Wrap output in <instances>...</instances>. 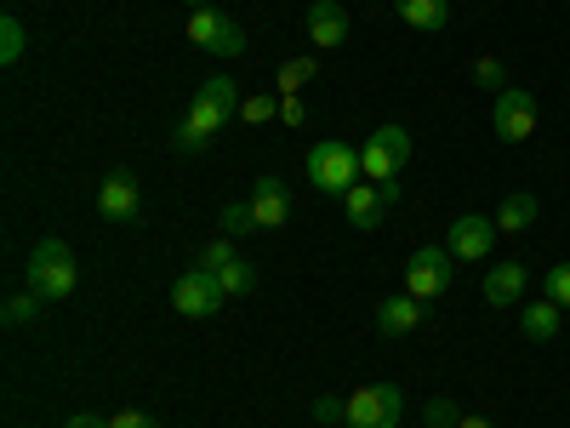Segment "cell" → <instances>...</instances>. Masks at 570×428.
Wrapping results in <instances>:
<instances>
[{
  "label": "cell",
  "mask_w": 570,
  "mask_h": 428,
  "mask_svg": "<svg viewBox=\"0 0 570 428\" xmlns=\"http://www.w3.org/2000/svg\"><path fill=\"white\" fill-rule=\"evenodd\" d=\"M234 115H240V86H234L228 75L200 80V91H195V104H188L183 126L171 132V149H177V155H200Z\"/></svg>",
  "instance_id": "obj_1"
},
{
  "label": "cell",
  "mask_w": 570,
  "mask_h": 428,
  "mask_svg": "<svg viewBox=\"0 0 570 428\" xmlns=\"http://www.w3.org/2000/svg\"><path fill=\"white\" fill-rule=\"evenodd\" d=\"M23 280H29V292H35L40 303H69L75 285H80V263H75V252L52 234V241H35Z\"/></svg>",
  "instance_id": "obj_2"
},
{
  "label": "cell",
  "mask_w": 570,
  "mask_h": 428,
  "mask_svg": "<svg viewBox=\"0 0 570 428\" xmlns=\"http://www.w3.org/2000/svg\"><path fill=\"white\" fill-rule=\"evenodd\" d=\"M360 149L343 137H320L308 149V183L320 188V195H348V188L360 183Z\"/></svg>",
  "instance_id": "obj_3"
},
{
  "label": "cell",
  "mask_w": 570,
  "mask_h": 428,
  "mask_svg": "<svg viewBox=\"0 0 570 428\" xmlns=\"http://www.w3.org/2000/svg\"><path fill=\"white\" fill-rule=\"evenodd\" d=\"M411 160V132L405 126H376L365 143H360V172L365 183H394Z\"/></svg>",
  "instance_id": "obj_4"
},
{
  "label": "cell",
  "mask_w": 570,
  "mask_h": 428,
  "mask_svg": "<svg viewBox=\"0 0 570 428\" xmlns=\"http://www.w3.org/2000/svg\"><path fill=\"white\" fill-rule=\"evenodd\" d=\"M343 422L348 428H400L405 422V389L400 383H365V389H354Z\"/></svg>",
  "instance_id": "obj_5"
},
{
  "label": "cell",
  "mask_w": 570,
  "mask_h": 428,
  "mask_svg": "<svg viewBox=\"0 0 570 428\" xmlns=\"http://www.w3.org/2000/svg\"><path fill=\"white\" fill-rule=\"evenodd\" d=\"M456 257L445 252V246H416L411 252V263H405V292L416 298V303H434V298H445L451 292V280H456V269H451Z\"/></svg>",
  "instance_id": "obj_6"
},
{
  "label": "cell",
  "mask_w": 570,
  "mask_h": 428,
  "mask_svg": "<svg viewBox=\"0 0 570 428\" xmlns=\"http://www.w3.org/2000/svg\"><path fill=\"white\" fill-rule=\"evenodd\" d=\"M223 280L206 269V263H195V269H183L177 274V285H171V309L183 314V320H206V314H217L223 309Z\"/></svg>",
  "instance_id": "obj_7"
},
{
  "label": "cell",
  "mask_w": 570,
  "mask_h": 428,
  "mask_svg": "<svg viewBox=\"0 0 570 428\" xmlns=\"http://www.w3.org/2000/svg\"><path fill=\"white\" fill-rule=\"evenodd\" d=\"M188 40H195L200 52H212V58H240L246 52V29L234 23V18H223L217 7L188 12Z\"/></svg>",
  "instance_id": "obj_8"
},
{
  "label": "cell",
  "mask_w": 570,
  "mask_h": 428,
  "mask_svg": "<svg viewBox=\"0 0 570 428\" xmlns=\"http://www.w3.org/2000/svg\"><path fill=\"white\" fill-rule=\"evenodd\" d=\"M497 217H480V212H462V217H451V228H445V252L456 257V263H485L491 257V246H497Z\"/></svg>",
  "instance_id": "obj_9"
},
{
  "label": "cell",
  "mask_w": 570,
  "mask_h": 428,
  "mask_svg": "<svg viewBox=\"0 0 570 428\" xmlns=\"http://www.w3.org/2000/svg\"><path fill=\"white\" fill-rule=\"evenodd\" d=\"M491 126H497L502 143H525V137H537V91H525V86H502V91H497V109H491Z\"/></svg>",
  "instance_id": "obj_10"
},
{
  "label": "cell",
  "mask_w": 570,
  "mask_h": 428,
  "mask_svg": "<svg viewBox=\"0 0 570 428\" xmlns=\"http://www.w3.org/2000/svg\"><path fill=\"white\" fill-rule=\"evenodd\" d=\"M525 292H531V269L519 263V257L485 269V303L491 309H519V303H525Z\"/></svg>",
  "instance_id": "obj_11"
},
{
  "label": "cell",
  "mask_w": 570,
  "mask_h": 428,
  "mask_svg": "<svg viewBox=\"0 0 570 428\" xmlns=\"http://www.w3.org/2000/svg\"><path fill=\"white\" fill-rule=\"evenodd\" d=\"M137 212H142L137 177H131V172H109L104 188H98V217H109V223H137Z\"/></svg>",
  "instance_id": "obj_12"
},
{
  "label": "cell",
  "mask_w": 570,
  "mask_h": 428,
  "mask_svg": "<svg viewBox=\"0 0 570 428\" xmlns=\"http://www.w3.org/2000/svg\"><path fill=\"white\" fill-rule=\"evenodd\" d=\"M343 212H348V223H354L360 234H371L394 206H389V195H383V183H365V177H360L348 195H343Z\"/></svg>",
  "instance_id": "obj_13"
},
{
  "label": "cell",
  "mask_w": 570,
  "mask_h": 428,
  "mask_svg": "<svg viewBox=\"0 0 570 428\" xmlns=\"http://www.w3.org/2000/svg\"><path fill=\"white\" fill-rule=\"evenodd\" d=\"M343 40H348L343 0H314V7H308V46H320V52H337Z\"/></svg>",
  "instance_id": "obj_14"
},
{
  "label": "cell",
  "mask_w": 570,
  "mask_h": 428,
  "mask_svg": "<svg viewBox=\"0 0 570 428\" xmlns=\"http://www.w3.org/2000/svg\"><path fill=\"white\" fill-rule=\"evenodd\" d=\"M252 217H257V228H279L285 217H292V188H285V177H274V172L257 177V188H252Z\"/></svg>",
  "instance_id": "obj_15"
},
{
  "label": "cell",
  "mask_w": 570,
  "mask_h": 428,
  "mask_svg": "<svg viewBox=\"0 0 570 428\" xmlns=\"http://www.w3.org/2000/svg\"><path fill=\"white\" fill-rule=\"evenodd\" d=\"M422 303L411 298V292H400V298H383L376 303V331H383V338H411V331L422 325Z\"/></svg>",
  "instance_id": "obj_16"
},
{
  "label": "cell",
  "mask_w": 570,
  "mask_h": 428,
  "mask_svg": "<svg viewBox=\"0 0 570 428\" xmlns=\"http://www.w3.org/2000/svg\"><path fill=\"white\" fill-rule=\"evenodd\" d=\"M559 325H564V309H559L553 298H542V303H525V309H519V331H525L531 343H553V338H559Z\"/></svg>",
  "instance_id": "obj_17"
},
{
  "label": "cell",
  "mask_w": 570,
  "mask_h": 428,
  "mask_svg": "<svg viewBox=\"0 0 570 428\" xmlns=\"http://www.w3.org/2000/svg\"><path fill=\"white\" fill-rule=\"evenodd\" d=\"M394 7H400V18H405L411 29H422V35H434V29L451 23V0H394Z\"/></svg>",
  "instance_id": "obj_18"
},
{
  "label": "cell",
  "mask_w": 570,
  "mask_h": 428,
  "mask_svg": "<svg viewBox=\"0 0 570 428\" xmlns=\"http://www.w3.org/2000/svg\"><path fill=\"white\" fill-rule=\"evenodd\" d=\"M537 212H542L537 195H531V188H519V195H508V201L497 206V228H502V234H525V228L537 223Z\"/></svg>",
  "instance_id": "obj_19"
},
{
  "label": "cell",
  "mask_w": 570,
  "mask_h": 428,
  "mask_svg": "<svg viewBox=\"0 0 570 428\" xmlns=\"http://www.w3.org/2000/svg\"><path fill=\"white\" fill-rule=\"evenodd\" d=\"M23 52H29V35H23V23L18 18H0V64H23Z\"/></svg>",
  "instance_id": "obj_20"
},
{
  "label": "cell",
  "mask_w": 570,
  "mask_h": 428,
  "mask_svg": "<svg viewBox=\"0 0 570 428\" xmlns=\"http://www.w3.org/2000/svg\"><path fill=\"white\" fill-rule=\"evenodd\" d=\"M308 80H314V58H285L279 75H274V86L285 91V98H292V91H303Z\"/></svg>",
  "instance_id": "obj_21"
},
{
  "label": "cell",
  "mask_w": 570,
  "mask_h": 428,
  "mask_svg": "<svg viewBox=\"0 0 570 428\" xmlns=\"http://www.w3.org/2000/svg\"><path fill=\"white\" fill-rule=\"evenodd\" d=\"M217 280H223V292H228V298H246L252 285H257V269H252L246 257H234L228 269H217Z\"/></svg>",
  "instance_id": "obj_22"
},
{
  "label": "cell",
  "mask_w": 570,
  "mask_h": 428,
  "mask_svg": "<svg viewBox=\"0 0 570 428\" xmlns=\"http://www.w3.org/2000/svg\"><path fill=\"white\" fill-rule=\"evenodd\" d=\"M422 422H428V428H456V422H462V406H456L451 395H434V400L422 406Z\"/></svg>",
  "instance_id": "obj_23"
},
{
  "label": "cell",
  "mask_w": 570,
  "mask_h": 428,
  "mask_svg": "<svg viewBox=\"0 0 570 428\" xmlns=\"http://www.w3.org/2000/svg\"><path fill=\"white\" fill-rule=\"evenodd\" d=\"M217 228H223V234H234V241H240V234H252V228H257V217H252V201H246V206H240V201H234V206H223V212H217Z\"/></svg>",
  "instance_id": "obj_24"
},
{
  "label": "cell",
  "mask_w": 570,
  "mask_h": 428,
  "mask_svg": "<svg viewBox=\"0 0 570 428\" xmlns=\"http://www.w3.org/2000/svg\"><path fill=\"white\" fill-rule=\"evenodd\" d=\"M35 314H40V298L29 292V285H23L18 298H7V309H0V320H7V325H29Z\"/></svg>",
  "instance_id": "obj_25"
},
{
  "label": "cell",
  "mask_w": 570,
  "mask_h": 428,
  "mask_svg": "<svg viewBox=\"0 0 570 428\" xmlns=\"http://www.w3.org/2000/svg\"><path fill=\"white\" fill-rule=\"evenodd\" d=\"M240 120H252V126L279 120V98H268V91H257V98H240Z\"/></svg>",
  "instance_id": "obj_26"
},
{
  "label": "cell",
  "mask_w": 570,
  "mask_h": 428,
  "mask_svg": "<svg viewBox=\"0 0 570 428\" xmlns=\"http://www.w3.org/2000/svg\"><path fill=\"white\" fill-rule=\"evenodd\" d=\"M542 292H548L559 309H570V263H553V269L542 274Z\"/></svg>",
  "instance_id": "obj_27"
},
{
  "label": "cell",
  "mask_w": 570,
  "mask_h": 428,
  "mask_svg": "<svg viewBox=\"0 0 570 428\" xmlns=\"http://www.w3.org/2000/svg\"><path fill=\"white\" fill-rule=\"evenodd\" d=\"M234 257H240V252H234V234H217V241H212V246L200 252V263H206L212 274H217V269H228Z\"/></svg>",
  "instance_id": "obj_28"
},
{
  "label": "cell",
  "mask_w": 570,
  "mask_h": 428,
  "mask_svg": "<svg viewBox=\"0 0 570 428\" xmlns=\"http://www.w3.org/2000/svg\"><path fill=\"white\" fill-rule=\"evenodd\" d=\"M473 80H480L485 91H502V86H508V69H502L497 58H480V64H473Z\"/></svg>",
  "instance_id": "obj_29"
},
{
  "label": "cell",
  "mask_w": 570,
  "mask_h": 428,
  "mask_svg": "<svg viewBox=\"0 0 570 428\" xmlns=\"http://www.w3.org/2000/svg\"><path fill=\"white\" fill-rule=\"evenodd\" d=\"M343 411H348V400H337V395H320L314 400V422H343Z\"/></svg>",
  "instance_id": "obj_30"
},
{
  "label": "cell",
  "mask_w": 570,
  "mask_h": 428,
  "mask_svg": "<svg viewBox=\"0 0 570 428\" xmlns=\"http://www.w3.org/2000/svg\"><path fill=\"white\" fill-rule=\"evenodd\" d=\"M279 120H285V126H303V120H308V104L297 98V91H292V98H279Z\"/></svg>",
  "instance_id": "obj_31"
},
{
  "label": "cell",
  "mask_w": 570,
  "mask_h": 428,
  "mask_svg": "<svg viewBox=\"0 0 570 428\" xmlns=\"http://www.w3.org/2000/svg\"><path fill=\"white\" fill-rule=\"evenodd\" d=\"M109 422H115V428H160L149 411H120V417H109Z\"/></svg>",
  "instance_id": "obj_32"
},
{
  "label": "cell",
  "mask_w": 570,
  "mask_h": 428,
  "mask_svg": "<svg viewBox=\"0 0 570 428\" xmlns=\"http://www.w3.org/2000/svg\"><path fill=\"white\" fill-rule=\"evenodd\" d=\"M63 428H115V422H109V417H98V411H75Z\"/></svg>",
  "instance_id": "obj_33"
},
{
  "label": "cell",
  "mask_w": 570,
  "mask_h": 428,
  "mask_svg": "<svg viewBox=\"0 0 570 428\" xmlns=\"http://www.w3.org/2000/svg\"><path fill=\"white\" fill-rule=\"evenodd\" d=\"M456 428H497V422H491V417H473V411H462V422H456Z\"/></svg>",
  "instance_id": "obj_34"
},
{
  "label": "cell",
  "mask_w": 570,
  "mask_h": 428,
  "mask_svg": "<svg viewBox=\"0 0 570 428\" xmlns=\"http://www.w3.org/2000/svg\"><path fill=\"white\" fill-rule=\"evenodd\" d=\"M212 7V0H188V12H206Z\"/></svg>",
  "instance_id": "obj_35"
}]
</instances>
